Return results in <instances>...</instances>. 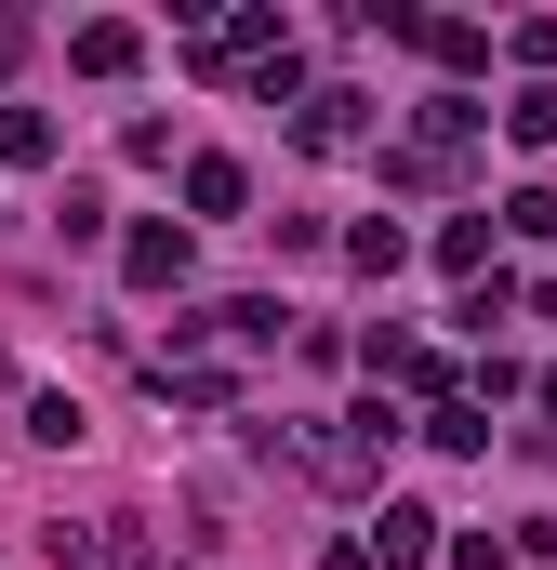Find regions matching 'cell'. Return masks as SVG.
Listing matches in <instances>:
<instances>
[{
    "mask_svg": "<svg viewBox=\"0 0 557 570\" xmlns=\"http://www.w3.org/2000/svg\"><path fill=\"white\" fill-rule=\"evenodd\" d=\"M67 67H80V80H134V67H146V27H120V13H94V27L67 40Z\"/></svg>",
    "mask_w": 557,
    "mask_h": 570,
    "instance_id": "5b68a950",
    "label": "cell"
},
{
    "mask_svg": "<svg viewBox=\"0 0 557 570\" xmlns=\"http://www.w3.org/2000/svg\"><path fill=\"white\" fill-rule=\"evenodd\" d=\"M199 332H226V345H278V305H266V292H240V305H213Z\"/></svg>",
    "mask_w": 557,
    "mask_h": 570,
    "instance_id": "5bb4252c",
    "label": "cell"
},
{
    "mask_svg": "<svg viewBox=\"0 0 557 570\" xmlns=\"http://www.w3.org/2000/svg\"><path fill=\"white\" fill-rule=\"evenodd\" d=\"M491 318H518V279H505V266H491V279H465V305H451V332H478V345H491Z\"/></svg>",
    "mask_w": 557,
    "mask_h": 570,
    "instance_id": "8fae6325",
    "label": "cell"
},
{
    "mask_svg": "<svg viewBox=\"0 0 557 570\" xmlns=\"http://www.w3.org/2000/svg\"><path fill=\"white\" fill-rule=\"evenodd\" d=\"M359 544H372L385 570H424V558H438V518H424V504H385V518H372Z\"/></svg>",
    "mask_w": 557,
    "mask_h": 570,
    "instance_id": "52a82bcc",
    "label": "cell"
},
{
    "mask_svg": "<svg viewBox=\"0 0 557 570\" xmlns=\"http://www.w3.org/2000/svg\"><path fill=\"white\" fill-rule=\"evenodd\" d=\"M531 399H545V412H557V372H545V385H531Z\"/></svg>",
    "mask_w": 557,
    "mask_h": 570,
    "instance_id": "d6986e66",
    "label": "cell"
},
{
    "mask_svg": "<svg viewBox=\"0 0 557 570\" xmlns=\"http://www.w3.org/2000/svg\"><path fill=\"white\" fill-rule=\"evenodd\" d=\"M412 40L451 67V80H465V67H491V27H465V13H412Z\"/></svg>",
    "mask_w": 557,
    "mask_h": 570,
    "instance_id": "ba28073f",
    "label": "cell"
},
{
    "mask_svg": "<svg viewBox=\"0 0 557 570\" xmlns=\"http://www.w3.org/2000/svg\"><path fill=\"white\" fill-rule=\"evenodd\" d=\"M385 451H399V412H385V399H359V412H332L319 438H292V464H305L319 491H372Z\"/></svg>",
    "mask_w": 557,
    "mask_h": 570,
    "instance_id": "6da1fadb",
    "label": "cell"
},
{
    "mask_svg": "<svg viewBox=\"0 0 557 570\" xmlns=\"http://www.w3.org/2000/svg\"><path fill=\"white\" fill-rule=\"evenodd\" d=\"M186 213H199V226H226V213H253V173H240L226 146H199V159H186Z\"/></svg>",
    "mask_w": 557,
    "mask_h": 570,
    "instance_id": "277c9868",
    "label": "cell"
},
{
    "mask_svg": "<svg viewBox=\"0 0 557 570\" xmlns=\"http://www.w3.org/2000/svg\"><path fill=\"white\" fill-rule=\"evenodd\" d=\"M0 159L40 173V159H53V107H0Z\"/></svg>",
    "mask_w": 557,
    "mask_h": 570,
    "instance_id": "7c38bea8",
    "label": "cell"
},
{
    "mask_svg": "<svg viewBox=\"0 0 557 570\" xmlns=\"http://www.w3.org/2000/svg\"><path fill=\"white\" fill-rule=\"evenodd\" d=\"M292 134H305V146H359V134H372V94H345V80H319Z\"/></svg>",
    "mask_w": 557,
    "mask_h": 570,
    "instance_id": "8992f818",
    "label": "cell"
},
{
    "mask_svg": "<svg viewBox=\"0 0 557 570\" xmlns=\"http://www.w3.org/2000/svg\"><path fill=\"white\" fill-rule=\"evenodd\" d=\"M13 53H27V27H0V80H13Z\"/></svg>",
    "mask_w": 557,
    "mask_h": 570,
    "instance_id": "ac0fdd59",
    "label": "cell"
},
{
    "mask_svg": "<svg viewBox=\"0 0 557 570\" xmlns=\"http://www.w3.org/2000/svg\"><path fill=\"white\" fill-rule=\"evenodd\" d=\"M53 570H146V518H80V531H53Z\"/></svg>",
    "mask_w": 557,
    "mask_h": 570,
    "instance_id": "3957f363",
    "label": "cell"
},
{
    "mask_svg": "<svg viewBox=\"0 0 557 570\" xmlns=\"http://www.w3.org/2000/svg\"><path fill=\"white\" fill-rule=\"evenodd\" d=\"M505 134H518V146H557V80H518V94H505Z\"/></svg>",
    "mask_w": 557,
    "mask_h": 570,
    "instance_id": "4fadbf2b",
    "label": "cell"
},
{
    "mask_svg": "<svg viewBox=\"0 0 557 570\" xmlns=\"http://www.w3.org/2000/svg\"><path fill=\"white\" fill-rule=\"evenodd\" d=\"M186 266H199V239H186V213H146L134 239H120V279H134V292H186Z\"/></svg>",
    "mask_w": 557,
    "mask_h": 570,
    "instance_id": "7a4b0ae2",
    "label": "cell"
},
{
    "mask_svg": "<svg viewBox=\"0 0 557 570\" xmlns=\"http://www.w3.org/2000/svg\"><path fill=\"white\" fill-rule=\"evenodd\" d=\"M438 558H451V570H505V544H491V531H451Z\"/></svg>",
    "mask_w": 557,
    "mask_h": 570,
    "instance_id": "e0dca14e",
    "label": "cell"
},
{
    "mask_svg": "<svg viewBox=\"0 0 557 570\" xmlns=\"http://www.w3.org/2000/svg\"><path fill=\"white\" fill-rule=\"evenodd\" d=\"M505 226H518V239H557V186H518V199H505Z\"/></svg>",
    "mask_w": 557,
    "mask_h": 570,
    "instance_id": "2e32d148",
    "label": "cell"
},
{
    "mask_svg": "<svg viewBox=\"0 0 557 570\" xmlns=\"http://www.w3.org/2000/svg\"><path fill=\"white\" fill-rule=\"evenodd\" d=\"M424 438H438V451H491V412H478V399H438Z\"/></svg>",
    "mask_w": 557,
    "mask_h": 570,
    "instance_id": "9a60e30c",
    "label": "cell"
},
{
    "mask_svg": "<svg viewBox=\"0 0 557 570\" xmlns=\"http://www.w3.org/2000/svg\"><path fill=\"white\" fill-rule=\"evenodd\" d=\"M345 266H372V279H399V266H412V226H385V213H372V226H345Z\"/></svg>",
    "mask_w": 557,
    "mask_h": 570,
    "instance_id": "9c48e42d",
    "label": "cell"
},
{
    "mask_svg": "<svg viewBox=\"0 0 557 570\" xmlns=\"http://www.w3.org/2000/svg\"><path fill=\"white\" fill-rule=\"evenodd\" d=\"M438 266H451V279H491V213H451V226H438Z\"/></svg>",
    "mask_w": 557,
    "mask_h": 570,
    "instance_id": "30bf717a",
    "label": "cell"
}]
</instances>
